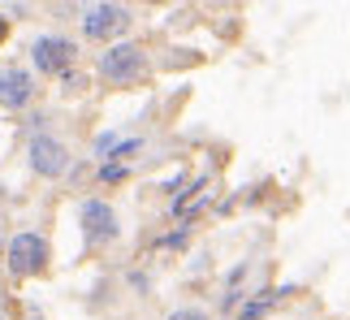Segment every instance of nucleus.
Segmentation results:
<instances>
[{
	"mask_svg": "<svg viewBox=\"0 0 350 320\" xmlns=\"http://www.w3.org/2000/svg\"><path fill=\"white\" fill-rule=\"evenodd\" d=\"M5 35H9V18H0V44H5Z\"/></svg>",
	"mask_w": 350,
	"mask_h": 320,
	"instance_id": "nucleus-12",
	"label": "nucleus"
},
{
	"mask_svg": "<svg viewBox=\"0 0 350 320\" xmlns=\"http://www.w3.org/2000/svg\"><path fill=\"white\" fill-rule=\"evenodd\" d=\"M31 100H35V78L26 74L22 65H5V70H0V109L22 113Z\"/></svg>",
	"mask_w": 350,
	"mask_h": 320,
	"instance_id": "nucleus-7",
	"label": "nucleus"
},
{
	"mask_svg": "<svg viewBox=\"0 0 350 320\" xmlns=\"http://www.w3.org/2000/svg\"><path fill=\"white\" fill-rule=\"evenodd\" d=\"M273 303H277V295H268V290H264L260 299H247V303H242L238 320H264L268 312H273Z\"/></svg>",
	"mask_w": 350,
	"mask_h": 320,
	"instance_id": "nucleus-8",
	"label": "nucleus"
},
{
	"mask_svg": "<svg viewBox=\"0 0 350 320\" xmlns=\"http://www.w3.org/2000/svg\"><path fill=\"white\" fill-rule=\"evenodd\" d=\"M126 173H130V165H117V160H104V165H100V182H104V186H113V182H126Z\"/></svg>",
	"mask_w": 350,
	"mask_h": 320,
	"instance_id": "nucleus-9",
	"label": "nucleus"
},
{
	"mask_svg": "<svg viewBox=\"0 0 350 320\" xmlns=\"http://www.w3.org/2000/svg\"><path fill=\"white\" fill-rule=\"evenodd\" d=\"M26 165H31V173H39V178H61L65 169H70V148L57 139V135H31V143H26Z\"/></svg>",
	"mask_w": 350,
	"mask_h": 320,
	"instance_id": "nucleus-6",
	"label": "nucleus"
},
{
	"mask_svg": "<svg viewBox=\"0 0 350 320\" xmlns=\"http://www.w3.org/2000/svg\"><path fill=\"white\" fill-rule=\"evenodd\" d=\"M78 22H83V39H91V44H117V35L130 31L134 13H130L126 5L100 0V5H83Z\"/></svg>",
	"mask_w": 350,
	"mask_h": 320,
	"instance_id": "nucleus-2",
	"label": "nucleus"
},
{
	"mask_svg": "<svg viewBox=\"0 0 350 320\" xmlns=\"http://www.w3.org/2000/svg\"><path fill=\"white\" fill-rule=\"evenodd\" d=\"M48 260H52V247H48V238L35 234V230H22L5 243V264H9L13 277H39L48 269Z\"/></svg>",
	"mask_w": 350,
	"mask_h": 320,
	"instance_id": "nucleus-3",
	"label": "nucleus"
},
{
	"mask_svg": "<svg viewBox=\"0 0 350 320\" xmlns=\"http://www.w3.org/2000/svg\"><path fill=\"white\" fill-rule=\"evenodd\" d=\"M134 152H143V139H121L117 148L109 152V160H117V165H126V160H130Z\"/></svg>",
	"mask_w": 350,
	"mask_h": 320,
	"instance_id": "nucleus-10",
	"label": "nucleus"
},
{
	"mask_svg": "<svg viewBox=\"0 0 350 320\" xmlns=\"http://www.w3.org/2000/svg\"><path fill=\"white\" fill-rule=\"evenodd\" d=\"M96 74H100V83H109V87H134L147 74V52L139 44H130V39H117V44H109L100 52Z\"/></svg>",
	"mask_w": 350,
	"mask_h": 320,
	"instance_id": "nucleus-1",
	"label": "nucleus"
},
{
	"mask_svg": "<svg viewBox=\"0 0 350 320\" xmlns=\"http://www.w3.org/2000/svg\"><path fill=\"white\" fill-rule=\"evenodd\" d=\"M165 320H212L204 308H178V312H169Z\"/></svg>",
	"mask_w": 350,
	"mask_h": 320,
	"instance_id": "nucleus-11",
	"label": "nucleus"
},
{
	"mask_svg": "<svg viewBox=\"0 0 350 320\" xmlns=\"http://www.w3.org/2000/svg\"><path fill=\"white\" fill-rule=\"evenodd\" d=\"M78 61V44L70 35H39L31 44V65L48 78H65Z\"/></svg>",
	"mask_w": 350,
	"mask_h": 320,
	"instance_id": "nucleus-5",
	"label": "nucleus"
},
{
	"mask_svg": "<svg viewBox=\"0 0 350 320\" xmlns=\"http://www.w3.org/2000/svg\"><path fill=\"white\" fill-rule=\"evenodd\" d=\"M78 230H83V243L87 247H109L113 238L121 234V221H117V208L109 199H83L78 204Z\"/></svg>",
	"mask_w": 350,
	"mask_h": 320,
	"instance_id": "nucleus-4",
	"label": "nucleus"
}]
</instances>
